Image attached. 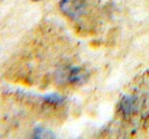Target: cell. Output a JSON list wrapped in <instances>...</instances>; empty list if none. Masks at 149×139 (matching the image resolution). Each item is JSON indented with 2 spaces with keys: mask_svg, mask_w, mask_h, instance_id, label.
I'll return each mask as SVG.
<instances>
[{
  "mask_svg": "<svg viewBox=\"0 0 149 139\" xmlns=\"http://www.w3.org/2000/svg\"><path fill=\"white\" fill-rule=\"evenodd\" d=\"M60 10L70 19H77L86 8V0H61Z\"/></svg>",
  "mask_w": 149,
  "mask_h": 139,
  "instance_id": "obj_1",
  "label": "cell"
},
{
  "mask_svg": "<svg viewBox=\"0 0 149 139\" xmlns=\"http://www.w3.org/2000/svg\"><path fill=\"white\" fill-rule=\"evenodd\" d=\"M34 1H40V0H34Z\"/></svg>",
  "mask_w": 149,
  "mask_h": 139,
  "instance_id": "obj_2",
  "label": "cell"
}]
</instances>
